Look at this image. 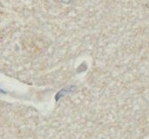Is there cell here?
<instances>
[{
    "label": "cell",
    "instance_id": "1",
    "mask_svg": "<svg viewBox=\"0 0 149 139\" xmlns=\"http://www.w3.org/2000/svg\"><path fill=\"white\" fill-rule=\"evenodd\" d=\"M59 1L62 4H66V5H68V4H72L74 3V1H77V0H59Z\"/></svg>",
    "mask_w": 149,
    "mask_h": 139
}]
</instances>
